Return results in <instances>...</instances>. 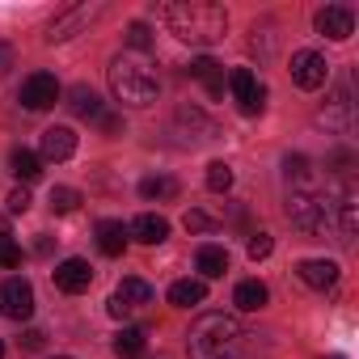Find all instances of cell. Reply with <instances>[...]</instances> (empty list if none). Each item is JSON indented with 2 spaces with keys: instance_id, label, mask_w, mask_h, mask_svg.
Here are the masks:
<instances>
[{
  "instance_id": "cell-34",
  "label": "cell",
  "mask_w": 359,
  "mask_h": 359,
  "mask_svg": "<svg viewBox=\"0 0 359 359\" xmlns=\"http://www.w3.org/2000/svg\"><path fill=\"white\" fill-rule=\"evenodd\" d=\"M26 208H30V195H26V191H13V195H9V212H18V216H22Z\"/></svg>"
},
{
  "instance_id": "cell-4",
  "label": "cell",
  "mask_w": 359,
  "mask_h": 359,
  "mask_svg": "<svg viewBox=\"0 0 359 359\" xmlns=\"http://www.w3.org/2000/svg\"><path fill=\"white\" fill-rule=\"evenodd\" d=\"M152 300H156V292H152L144 279H135V275H131V279H123V283L114 287V296H110V304H106V309H110V317H118V321H123V317L144 313Z\"/></svg>"
},
{
  "instance_id": "cell-12",
  "label": "cell",
  "mask_w": 359,
  "mask_h": 359,
  "mask_svg": "<svg viewBox=\"0 0 359 359\" xmlns=\"http://www.w3.org/2000/svg\"><path fill=\"white\" fill-rule=\"evenodd\" d=\"M287 220L300 233H317V195L313 191H287Z\"/></svg>"
},
{
  "instance_id": "cell-31",
  "label": "cell",
  "mask_w": 359,
  "mask_h": 359,
  "mask_svg": "<svg viewBox=\"0 0 359 359\" xmlns=\"http://www.w3.org/2000/svg\"><path fill=\"white\" fill-rule=\"evenodd\" d=\"M245 250H250V258H254V262H262V258H271V250H275V241H271V233H254Z\"/></svg>"
},
{
  "instance_id": "cell-15",
  "label": "cell",
  "mask_w": 359,
  "mask_h": 359,
  "mask_svg": "<svg viewBox=\"0 0 359 359\" xmlns=\"http://www.w3.org/2000/svg\"><path fill=\"white\" fill-rule=\"evenodd\" d=\"M76 152V131L72 127H47L43 131V156L47 161H68Z\"/></svg>"
},
{
  "instance_id": "cell-9",
  "label": "cell",
  "mask_w": 359,
  "mask_h": 359,
  "mask_svg": "<svg viewBox=\"0 0 359 359\" xmlns=\"http://www.w3.org/2000/svg\"><path fill=\"white\" fill-rule=\"evenodd\" d=\"M292 81H296V89H321L325 81H330V64H325V55H317V51H296L292 55Z\"/></svg>"
},
{
  "instance_id": "cell-2",
  "label": "cell",
  "mask_w": 359,
  "mask_h": 359,
  "mask_svg": "<svg viewBox=\"0 0 359 359\" xmlns=\"http://www.w3.org/2000/svg\"><path fill=\"white\" fill-rule=\"evenodd\" d=\"M191 359H241L245 355V330L233 313H203L191 325L187 338Z\"/></svg>"
},
{
  "instance_id": "cell-21",
  "label": "cell",
  "mask_w": 359,
  "mask_h": 359,
  "mask_svg": "<svg viewBox=\"0 0 359 359\" xmlns=\"http://www.w3.org/2000/svg\"><path fill=\"white\" fill-rule=\"evenodd\" d=\"M191 76H195V81H203L212 97H224V68H220L216 60H208V55H199V60L191 64Z\"/></svg>"
},
{
  "instance_id": "cell-36",
  "label": "cell",
  "mask_w": 359,
  "mask_h": 359,
  "mask_svg": "<svg viewBox=\"0 0 359 359\" xmlns=\"http://www.w3.org/2000/svg\"><path fill=\"white\" fill-rule=\"evenodd\" d=\"M9 68H13V47H9V43H0V81H5Z\"/></svg>"
},
{
  "instance_id": "cell-17",
  "label": "cell",
  "mask_w": 359,
  "mask_h": 359,
  "mask_svg": "<svg viewBox=\"0 0 359 359\" xmlns=\"http://www.w3.org/2000/svg\"><path fill=\"white\" fill-rule=\"evenodd\" d=\"M97 250H102L106 258H118V254L127 250V224H123V220H102V224H97Z\"/></svg>"
},
{
  "instance_id": "cell-19",
  "label": "cell",
  "mask_w": 359,
  "mask_h": 359,
  "mask_svg": "<svg viewBox=\"0 0 359 359\" xmlns=\"http://www.w3.org/2000/svg\"><path fill=\"white\" fill-rule=\"evenodd\" d=\"M266 300H271V292H266V283H258V279H245V283H237V292H233V304H237L241 313H258V309H266Z\"/></svg>"
},
{
  "instance_id": "cell-26",
  "label": "cell",
  "mask_w": 359,
  "mask_h": 359,
  "mask_svg": "<svg viewBox=\"0 0 359 359\" xmlns=\"http://www.w3.org/2000/svg\"><path fill=\"white\" fill-rule=\"evenodd\" d=\"M177 195V177H144L140 182V199H173Z\"/></svg>"
},
{
  "instance_id": "cell-6",
  "label": "cell",
  "mask_w": 359,
  "mask_h": 359,
  "mask_svg": "<svg viewBox=\"0 0 359 359\" xmlns=\"http://www.w3.org/2000/svg\"><path fill=\"white\" fill-rule=\"evenodd\" d=\"M229 89H233L241 114H262V106H266V85H262L250 68H233V72H229Z\"/></svg>"
},
{
  "instance_id": "cell-7",
  "label": "cell",
  "mask_w": 359,
  "mask_h": 359,
  "mask_svg": "<svg viewBox=\"0 0 359 359\" xmlns=\"http://www.w3.org/2000/svg\"><path fill=\"white\" fill-rule=\"evenodd\" d=\"M0 313H5L9 321H30V313H34L30 279H5L0 283Z\"/></svg>"
},
{
  "instance_id": "cell-28",
  "label": "cell",
  "mask_w": 359,
  "mask_h": 359,
  "mask_svg": "<svg viewBox=\"0 0 359 359\" xmlns=\"http://www.w3.org/2000/svg\"><path fill=\"white\" fill-rule=\"evenodd\" d=\"M229 187H233V169H229L224 161H212V165H208V191L224 195Z\"/></svg>"
},
{
  "instance_id": "cell-16",
  "label": "cell",
  "mask_w": 359,
  "mask_h": 359,
  "mask_svg": "<svg viewBox=\"0 0 359 359\" xmlns=\"http://www.w3.org/2000/svg\"><path fill=\"white\" fill-rule=\"evenodd\" d=\"M127 237H135V241H144V245H161V241L169 237V220H165V216L144 212V216H135V220H131Z\"/></svg>"
},
{
  "instance_id": "cell-1",
  "label": "cell",
  "mask_w": 359,
  "mask_h": 359,
  "mask_svg": "<svg viewBox=\"0 0 359 359\" xmlns=\"http://www.w3.org/2000/svg\"><path fill=\"white\" fill-rule=\"evenodd\" d=\"M161 18L177 39L195 43V47H212L229 30V13H224V5H216V0H169L161 9Z\"/></svg>"
},
{
  "instance_id": "cell-24",
  "label": "cell",
  "mask_w": 359,
  "mask_h": 359,
  "mask_svg": "<svg viewBox=\"0 0 359 359\" xmlns=\"http://www.w3.org/2000/svg\"><path fill=\"white\" fill-rule=\"evenodd\" d=\"M321 118L346 135V131H351V93H346V89H338V97H334V102L321 110Z\"/></svg>"
},
{
  "instance_id": "cell-3",
  "label": "cell",
  "mask_w": 359,
  "mask_h": 359,
  "mask_svg": "<svg viewBox=\"0 0 359 359\" xmlns=\"http://www.w3.org/2000/svg\"><path fill=\"white\" fill-rule=\"evenodd\" d=\"M110 93H114L118 106L144 110V106L156 102L161 81H156V72L148 68L144 55H114V60H110Z\"/></svg>"
},
{
  "instance_id": "cell-29",
  "label": "cell",
  "mask_w": 359,
  "mask_h": 359,
  "mask_svg": "<svg viewBox=\"0 0 359 359\" xmlns=\"http://www.w3.org/2000/svg\"><path fill=\"white\" fill-rule=\"evenodd\" d=\"M0 266H5V271L22 266V245H18L13 237H0Z\"/></svg>"
},
{
  "instance_id": "cell-25",
  "label": "cell",
  "mask_w": 359,
  "mask_h": 359,
  "mask_svg": "<svg viewBox=\"0 0 359 359\" xmlns=\"http://www.w3.org/2000/svg\"><path fill=\"white\" fill-rule=\"evenodd\" d=\"M309 173H313L309 169V156H300V152L296 156H283V177H287L292 191H309Z\"/></svg>"
},
{
  "instance_id": "cell-37",
  "label": "cell",
  "mask_w": 359,
  "mask_h": 359,
  "mask_svg": "<svg viewBox=\"0 0 359 359\" xmlns=\"http://www.w3.org/2000/svg\"><path fill=\"white\" fill-rule=\"evenodd\" d=\"M0 359H5V342H0Z\"/></svg>"
},
{
  "instance_id": "cell-13",
  "label": "cell",
  "mask_w": 359,
  "mask_h": 359,
  "mask_svg": "<svg viewBox=\"0 0 359 359\" xmlns=\"http://www.w3.org/2000/svg\"><path fill=\"white\" fill-rule=\"evenodd\" d=\"M296 275H300V283L325 292V287L338 283V262H330V258H304V262L296 266Z\"/></svg>"
},
{
  "instance_id": "cell-35",
  "label": "cell",
  "mask_w": 359,
  "mask_h": 359,
  "mask_svg": "<svg viewBox=\"0 0 359 359\" xmlns=\"http://www.w3.org/2000/svg\"><path fill=\"white\" fill-rule=\"evenodd\" d=\"M22 351H43V334L39 330H26L22 334Z\"/></svg>"
},
{
  "instance_id": "cell-10",
  "label": "cell",
  "mask_w": 359,
  "mask_h": 359,
  "mask_svg": "<svg viewBox=\"0 0 359 359\" xmlns=\"http://www.w3.org/2000/svg\"><path fill=\"white\" fill-rule=\"evenodd\" d=\"M313 26H317V34H325V39L342 43V39H351V34H355V13H351L346 5H325V9H317Z\"/></svg>"
},
{
  "instance_id": "cell-8",
  "label": "cell",
  "mask_w": 359,
  "mask_h": 359,
  "mask_svg": "<svg viewBox=\"0 0 359 359\" xmlns=\"http://www.w3.org/2000/svg\"><path fill=\"white\" fill-rule=\"evenodd\" d=\"M18 102H22L26 110H34V114H39V110H51V106L60 102V81H55L51 72H34V76H26Z\"/></svg>"
},
{
  "instance_id": "cell-33",
  "label": "cell",
  "mask_w": 359,
  "mask_h": 359,
  "mask_svg": "<svg viewBox=\"0 0 359 359\" xmlns=\"http://www.w3.org/2000/svg\"><path fill=\"white\" fill-rule=\"evenodd\" d=\"M97 127H102V131H110V135H118V131H123V118H118V114H110V110H106V114H102V118H97Z\"/></svg>"
},
{
  "instance_id": "cell-20",
  "label": "cell",
  "mask_w": 359,
  "mask_h": 359,
  "mask_svg": "<svg viewBox=\"0 0 359 359\" xmlns=\"http://www.w3.org/2000/svg\"><path fill=\"white\" fill-rule=\"evenodd\" d=\"M203 300H208V283L203 279H177L169 287V304H177V309H191V304H203Z\"/></svg>"
},
{
  "instance_id": "cell-23",
  "label": "cell",
  "mask_w": 359,
  "mask_h": 359,
  "mask_svg": "<svg viewBox=\"0 0 359 359\" xmlns=\"http://www.w3.org/2000/svg\"><path fill=\"white\" fill-rule=\"evenodd\" d=\"M9 165H13V173H18V182H34V177L43 173V156L30 152V148H13V152H9Z\"/></svg>"
},
{
  "instance_id": "cell-14",
  "label": "cell",
  "mask_w": 359,
  "mask_h": 359,
  "mask_svg": "<svg viewBox=\"0 0 359 359\" xmlns=\"http://www.w3.org/2000/svg\"><path fill=\"white\" fill-rule=\"evenodd\" d=\"M68 106H72L76 118H89V123H97V118L106 114V102H102L89 85H72V89H68Z\"/></svg>"
},
{
  "instance_id": "cell-27",
  "label": "cell",
  "mask_w": 359,
  "mask_h": 359,
  "mask_svg": "<svg viewBox=\"0 0 359 359\" xmlns=\"http://www.w3.org/2000/svg\"><path fill=\"white\" fill-rule=\"evenodd\" d=\"M47 203H51V212H55V216H68V212H76V208H81V191H72V187H55Z\"/></svg>"
},
{
  "instance_id": "cell-30",
  "label": "cell",
  "mask_w": 359,
  "mask_h": 359,
  "mask_svg": "<svg viewBox=\"0 0 359 359\" xmlns=\"http://www.w3.org/2000/svg\"><path fill=\"white\" fill-rule=\"evenodd\" d=\"M127 43H131V51H148V47H152L148 26H144V22H131V26H127Z\"/></svg>"
},
{
  "instance_id": "cell-32",
  "label": "cell",
  "mask_w": 359,
  "mask_h": 359,
  "mask_svg": "<svg viewBox=\"0 0 359 359\" xmlns=\"http://www.w3.org/2000/svg\"><path fill=\"white\" fill-rule=\"evenodd\" d=\"M187 229L191 233H208L212 229V216L208 212H187Z\"/></svg>"
},
{
  "instance_id": "cell-11",
  "label": "cell",
  "mask_w": 359,
  "mask_h": 359,
  "mask_svg": "<svg viewBox=\"0 0 359 359\" xmlns=\"http://www.w3.org/2000/svg\"><path fill=\"white\" fill-rule=\"evenodd\" d=\"M51 275H55V287L68 292V296H81V292H89V283H93V266H89L85 258H64Z\"/></svg>"
},
{
  "instance_id": "cell-22",
  "label": "cell",
  "mask_w": 359,
  "mask_h": 359,
  "mask_svg": "<svg viewBox=\"0 0 359 359\" xmlns=\"http://www.w3.org/2000/svg\"><path fill=\"white\" fill-rule=\"evenodd\" d=\"M144 346H148V338H144V330H135V325H123V330L114 334V355H118V359H140Z\"/></svg>"
},
{
  "instance_id": "cell-5",
  "label": "cell",
  "mask_w": 359,
  "mask_h": 359,
  "mask_svg": "<svg viewBox=\"0 0 359 359\" xmlns=\"http://www.w3.org/2000/svg\"><path fill=\"white\" fill-rule=\"evenodd\" d=\"M102 13H106V5H72V9H64V13L47 26V34H43V39H47L51 47H55V43H68L72 34H81V30H85L89 22H97Z\"/></svg>"
},
{
  "instance_id": "cell-18",
  "label": "cell",
  "mask_w": 359,
  "mask_h": 359,
  "mask_svg": "<svg viewBox=\"0 0 359 359\" xmlns=\"http://www.w3.org/2000/svg\"><path fill=\"white\" fill-rule=\"evenodd\" d=\"M195 266H199L203 279H220V275L229 271V250H224V245H199Z\"/></svg>"
}]
</instances>
